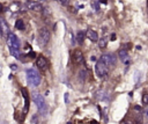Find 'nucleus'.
Segmentation results:
<instances>
[{
  "mask_svg": "<svg viewBox=\"0 0 148 124\" xmlns=\"http://www.w3.org/2000/svg\"><path fill=\"white\" fill-rule=\"evenodd\" d=\"M7 44L9 48L10 53L16 58L20 59V41L16 37V35L14 32H8L7 34Z\"/></svg>",
  "mask_w": 148,
  "mask_h": 124,
  "instance_id": "1",
  "label": "nucleus"
},
{
  "mask_svg": "<svg viewBox=\"0 0 148 124\" xmlns=\"http://www.w3.org/2000/svg\"><path fill=\"white\" fill-rule=\"evenodd\" d=\"M27 80H28L29 85L37 87L40 83V75L35 68H28L27 70Z\"/></svg>",
  "mask_w": 148,
  "mask_h": 124,
  "instance_id": "2",
  "label": "nucleus"
},
{
  "mask_svg": "<svg viewBox=\"0 0 148 124\" xmlns=\"http://www.w3.org/2000/svg\"><path fill=\"white\" fill-rule=\"evenodd\" d=\"M32 100L36 103V107L39 110V112L42 115H45L46 111H47V105H46V102H45L44 97L40 94H38V93H34L32 94Z\"/></svg>",
  "mask_w": 148,
  "mask_h": 124,
  "instance_id": "3",
  "label": "nucleus"
},
{
  "mask_svg": "<svg viewBox=\"0 0 148 124\" xmlns=\"http://www.w3.org/2000/svg\"><path fill=\"white\" fill-rule=\"evenodd\" d=\"M50 38H51V34H50L49 29L47 28H40L39 32H38V42H39V44L42 46L46 45L49 43Z\"/></svg>",
  "mask_w": 148,
  "mask_h": 124,
  "instance_id": "4",
  "label": "nucleus"
},
{
  "mask_svg": "<svg viewBox=\"0 0 148 124\" xmlns=\"http://www.w3.org/2000/svg\"><path fill=\"white\" fill-rule=\"evenodd\" d=\"M95 71H96L97 75H98L99 78H105V76L109 74V67H108L103 61H101L99 59L97 60V63H96V65H95Z\"/></svg>",
  "mask_w": 148,
  "mask_h": 124,
  "instance_id": "5",
  "label": "nucleus"
},
{
  "mask_svg": "<svg viewBox=\"0 0 148 124\" xmlns=\"http://www.w3.org/2000/svg\"><path fill=\"white\" fill-rule=\"evenodd\" d=\"M99 60L103 61L108 67L116 65V61H117L116 57H114L112 53H104V54H102L101 58H99Z\"/></svg>",
  "mask_w": 148,
  "mask_h": 124,
  "instance_id": "6",
  "label": "nucleus"
},
{
  "mask_svg": "<svg viewBox=\"0 0 148 124\" xmlns=\"http://www.w3.org/2000/svg\"><path fill=\"white\" fill-rule=\"evenodd\" d=\"M25 7H27L28 9H30V10H35V12H40V10L43 9V7H42V5H40L39 2H37V1H31V0H29V1L25 2Z\"/></svg>",
  "mask_w": 148,
  "mask_h": 124,
  "instance_id": "7",
  "label": "nucleus"
},
{
  "mask_svg": "<svg viewBox=\"0 0 148 124\" xmlns=\"http://www.w3.org/2000/svg\"><path fill=\"white\" fill-rule=\"evenodd\" d=\"M72 58L75 64H82L84 60V57H83V53L81 50H74L72 53Z\"/></svg>",
  "mask_w": 148,
  "mask_h": 124,
  "instance_id": "8",
  "label": "nucleus"
},
{
  "mask_svg": "<svg viewBox=\"0 0 148 124\" xmlns=\"http://www.w3.org/2000/svg\"><path fill=\"white\" fill-rule=\"evenodd\" d=\"M36 66L39 70H42V71H46V68H47V60L45 59V57L39 56L37 58V60H36Z\"/></svg>",
  "mask_w": 148,
  "mask_h": 124,
  "instance_id": "9",
  "label": "nucleus"
},
{
  "mask_svg": "<svg viewBox=\"0 0 148 124\" xmlns=\"http://www.w3.org/2000/svg\"><path fill=\"white\" fill-rule=\"evenodd\" d=\"M118 56H119L120 60H121L124 64H128V63L131 61V59H130V56H128V52H127V50H125V49H121V50H119V52H118Z\"/></svg>",
  "mask_w": 148,
  "mask_h": 124,
  "instance_id": "10",
  "label": "nucleus"
},
{
  "mask_svg": "<svg viewBox=\"0 0 148 124\" xmlns=\"http://www.w3.org/2000/svg\"><path fill=\"white\" fill-rule=\"evenodd\" d=\"M86 36H87L91 42H97V41H98V35H97V32H96L95 30H92V29H88L87 32H86Z\"/></svg>",
  "mask_w": 148,
  "mask_h": 124,
  "instance_id": "11",
  "label": "nucleus"
},
{
  "mask_svg": "<svg viewBox=\"0 0 148 124\" xmlns=\"http://www.w3.org/2000/svg\"><path fill=\"white\" fill-rule=\"evenodd\" d=\"M22 95L24 97V110H23V114H27L28 109H29V97H28V92L25 88H22Z\"/></svg>",
  "mask_w": 148,
  "mask_h": 124,
  "instance_id": "12",
  "label": "nucleus"
},
{
  "mask_svg": "<svg viewBox=\"0 0 148 124\" xmlns=\"http://www.w3.org/2000/svg\"><path fill=\"white\" fill-rule=\"evenodd\" d=\"M84 36H86V34H84L82 30H79V31L76 32V41H77L80 44H82V43H83V39H84Z\"/></svg>",
  "mask_w": 148,
  "mask_h": 124,
  "instance_id": "13",
  "label": "nucleus"
},
{
  "mask_svg": "<svg viewBox=\"0 0 148 124\" xmlns=\"http://www.w3.org/2000/svg\"><path fill=\"white\" fill-rule=\"evenodd\" d=\"M0 29L2 30L3 34H5V32H7V34L9 32V31H8V25H7V23L5 22L3 19H0Z\"/></svg>",
  "mask_w": 148,
  "mask_h": 124,
  "instance_id": "14",
  "label": "nucleus"
},
{
  "mask_svg": "<svg viewBox=\"0 0 148 124\" xmlns=\"http://www.w3.org/2000/svg\"><path fill=\"white\" fill-rule=\"evenodd\" d=\"M20 7H21V3L17 2V1H15V2H13V3L9 6V9H10L12 12H16V10L20 9Z\"/></svg>",
  "mask_w": 148,
  "mask_h": 124,
  "instance_id": "15",
  "label": "nucleus"
},
{
  "mask_svg": "<svg viewBox=\"0 0 148 124\" xmlns=\"http://www.w3.org/2000/svg\"><path fill=\"white\" fill-rule=\"evenodd\" d=\"M15 28L18 29V30H24V22H23V20H17L15 22Z\"/></svg>",
  "mask_w": 148,
  "mask_h": 124,
  "instance_id": "16",
  "label": "nucleus"
},
{
  "mask_svg": "<svg viewBox=\"0 0 148 124\" xmlns=\"http://www.w3.org/2000/svg\"><path fill=\"white\" fill-rule=\"evenodd\" d=\"M98 45H99V48H105L106 45H108V37H102L99 41H98Z\"/></svg>",
  "mask_w": 148,
  "mask_h": 124,
  "instance_id": "17",
  "label": "nucleus"
},
{
  "mask_svg": "<svg viewBox=\"0 0 148 124\" xmlns=\"http://www.w3.org/2000/svg\"><path fill=\"white\" fill-rule=\"evenodd\" d=\"M79 75H80V80H81V81L84 80V79L87 78V72H86V70H81L80 73H79Z\"/></svg>",
  "mask_w": 148,
  "mask_h": 124,
  "instance_id": "18",
  "label": "nucleus"
},
{
  "mask_svg": "<svg viewBox=\"0 0 148 124\" xmlns=\"http://www.w3.org/2000/svg\"><path fill=\"white\" fill-rule=\"evenodd\" d=\"M142 103L145 105H148V93H143L142 94Z\"/></svg>",
  "mask_w": 148,
  "mask_h": 124,
  "instance_id": "19",
  "label": "nucleus"
},
{
  "mask_svg": "<svg viewBox=\"0 0 148 124\" xmlns=\"http://www.w3.org/2000/svg\"><path fill=\"white\" fill-rule=\"evenodd\" d=\"M120 124H133V122L130 121V119H125V121H123Z\"/></svg>",
  "mask_w": 148,
  "mask_h": 124,
  "instance_id": "20",
  "label": "nucleus"
},
{
  "mask_svg": "<svg viewBox=\"0 0 148 124\" xmlns=\"http://www.w3.org/2000/svg\"><path fill=\"white\" fill-rule=\"evenodd\" d=\"M28 56H29L30 58H35V56H36V53H35V52H30V53H29Z\"/></svg>",
  "mask_w": 148,
  "mask_h": 124,
  "instance_id": "21",
  "label": "nucleus"
},
{
  "mask_svg": "<svg viewBox=\"0 0 148 124\" xmlns=\"http://www.w3.org/2000/svg\"><path fill=\"white\" fill-rule=\"evenodd\" d=\"M10 68H12V70H14V71H16V70H17V67H16V65H15V64H12V65H10Z\"/></svg>",
  "mask_w": 148,
  "mask_h": 124,
  "instance_id": "22",
  "label": "nucleus"
},
{
  "mask_svg": "<svg viewBox=\"0 0 148 124\" xmlns=\"http://www.w3.org/2000/svg\"><path fill=\"white\" fill-rule=\"evenodd\" d=\"M145 116H146V118L148 119V105H147V108H146V110H145Z\"/></svg>",
  "mask_w": 148,
  "mask_h": 124,
  "instance_id": "23",
  "label": "nucleus"
},
{
  "mask_svg": "<svg viewBox=\"0 0 148 124\" xmlns=\"http://www.w3.org/2000/svg\"><path fill=\"white\" fill-rule=\"evenodd\" d=\"M65 103H68V94H65Z\"/></svg>",
  "mask_w": 148,
  "mask_h": 124,
  "instance_id": "24",
  "label": "nucleus"
},
{
  "mask_svg": "<svg viewBox=\"0 0 148 124\" xmlns=\"http://www.w3.org/2000/svg\"><path fill=\"white\" fill-rule=\"evenodd\" d=\"M58 1H60V3H62V5H66L68 0H58Z\"/></svg>",
  "mask_w": 148,
  "mask_h": 124,
  "instance_id": "25",
  "label": "nucleus"
},
{
  "mask_svg": "<svg viewBox=\"0 0 148 124\" xmlns=\"http://www.w3.org/2000/svg\"><path fill=\"white\" fill-rule=\"evenodd\" d=\"M31 121H32V123H37V122H36V121H37V116H34Z\"/></svg>",
  "mask_w": 148,
  "mask_h": 124,
  "instance_id": "26",
  "label": "nucleus"
},
{
  "mask_svg": "<svg viewBox=\"0 0 148 124\" xmlns=\"http://www.w3.org/2000/svg\"><path fill=\"white\" fill-rule=\"evenodd\" d=\"M92 6L95 7V9H96V10H98V5H97V3H94Z\"/></svg>",
  "mask_w": 148,
  "mask_h": 124,
  "instance_id": "27",
  "label": "nucleus"
},
{
  "mask_svg": "<svg viewBox=\"0 0 148 124\" xmlns=\"http://www.w3.org/2000/svg\"><path fill=\"white\" fill-rule=\"evenodd\" d=\"M111 37H112V38H111L112 41H114V39H116V35H114V34H112V36H111Z\"/></svg>",
  "mask_w": 148,
  "mask_h": 124,
  "instance_id": "28",
  "label": "nucleus"
},
{
  "mask_svg": "<svg viewBox=\"0 0 148 124\" xmlns=\"http://www.w3.org/2000/svg\"><path fill=\"white\" fill-rule=\"evenodd\" d=\"M101 2H103V3H105V2H106V0H101Z\"/></svg>",
  "mask_w": 148,
  "mask_h": 124,
  "instance_id": "29",
  "label": "nucleus"
},
{
  "mask_svg": "<svg viewBox=\"0 0 148 124\" xmlns=\"http://www.w3.org/2000/svg\"><path fill=\"white\" fill-rule=\"evenodd\" d=\"M1 12H2V6L0 5V13H1Z\"/></svg>",
  "mask_w": 148,
  "mask_h": 124,
  "instance_id": "30",
  "label": "nucleus"
},
{
  "mask_svg": "<svg viewBox=\"0 0 148 124\" xmlns=\"http://www.w3.org/2000/svg\"><path fill=\"white\" fill-rule=\"evenodd\" d=\"M40 1H46V0H40Z\"/></svg>",
  "mask_w": 148,
  "mask_h": 124,
  "instance_id": "31",
  "label": "nucleus"
},
{
  "mask_svg": "<svg viewBox=\"0 0 148 124\" xmlns=\"http://www.w3.org/2000/svg\"><path fill=\"white\" fill-rule=\"evenodd\" d=\"M0 76H1V71H0Z\"/></svg>",
  "mask_w": 148,
  "mask_h": 124,
  "instance_id": "32",
  "label": "nucleus"
},
{
  "mask_svg": "<svg viewBox=\"0 0 148 124\" xmlns=\"http://www.w3.org/2000/svg\"><path fill=\"white\" fill-rule=\"evenodd\" d=\"M141 124H146V123H141Z\"/></svg>",
  "mask_w": 148,
  "mask_h": 124,
  "instance_id": "33",
  "label": "nucleus"
}]
</instances>
